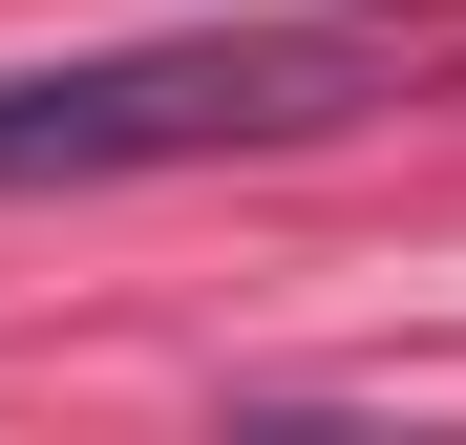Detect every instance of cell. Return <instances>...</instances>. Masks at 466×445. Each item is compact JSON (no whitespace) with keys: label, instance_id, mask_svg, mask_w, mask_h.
<instances>
[{"label":"cell","instance_id":"6da1fadb","mask_svg":"<svg viewBox=\"0 0 466 445\" xmlns=\"http://www.w3.org/2000/svg\"><path fill=\"white\" fill-rule=\"evenodd\" d=\"M360 106H403L381 22H212V43H127V64H22L0 86V191H127V170H212V148H319Z\"/></svg>","mask_w":466,"mask_h":445}]
</instances>
